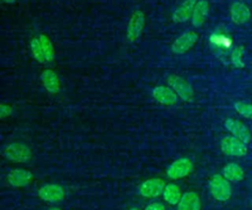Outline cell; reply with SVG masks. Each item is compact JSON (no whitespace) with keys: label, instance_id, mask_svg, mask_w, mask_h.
<instances>
[{"label":"cell","instance_id":"obj_1","mask_svg":"<svg viewBox=\"0 0 252 210\" xmlns=\"http://www.w3.org/2000/svg\"><path fill=\"white\" fill-rule=\"evenodd\" d=\"M209 187L212 196L219 201H226L231 195L229 181H227L222 175H214L209 182Z\"/></svg>","mask_w":252,"mask_h":210},{"label":"cell","instance_id":"obj_2","mask_svg":"<svg viewBox=\"0 0 252 210\" xmlns=\"http://www.w3.org/2000/svg\"><path fill=\"white\" fill-rule=\"evenodd\" d=\"M2 154L10 161L25 163L28 162L32 158V151L31 149L20 142H13L7 144L3 150Z\"/></svg>","mask_w":252,"mask_h":210},{"label":"cell","instance_id":"obj_3","mask_svg":"<svg viewBox=\"0 0 252 210\" xmlns=\"http://www.w3.org/2000/svg\"><path fill=\"white\" fill-rule=\"evenodd\" d=\"M145 24V13L141 10L134 11L129 19L126 28V38L129 42H135L141 36Z\"/></svg>","mask_w":252,"mask_h":210},{"label":"cell","instance_id":"obj_4","mask_svg":"<svg viewBox=\"0 0 252 210\" xmlns=\"http://www.w3.org/2000/svg\"><path fill=\"white\" fill-rule=\"evenodd\" d=\"M167 83L182 100L191 102L194 99V90L192 86L181 77L170 75L167 78Z\"/></svg>","mask_w":252,"mask_h":210},{"label":"cell","instance_id":"obj_5","mask_svg":"<svg viewBox=\"0 0 252 210\" xmlns=\"http://www.w3.org/2000/svg\"><path fill=\"white\" fill-rule=\"evenodd\" d=\"M192 170H193L192 160L187 157H182L175 160L168 166L166 170V175L168 178L172 180H178L188 176L192 172Z\"/></svg>","mask_w":252,"mask_h":210},{"label":"cell","instance_id":"obj_6","mask_svg":"<svg viewBox=\"0 0 252 210\" xmlns=\"http://www.w3.org/2000/svg\"><path fill=\"white\" fill-rule=\"evenodd\" d=\"M221 151L230 156L241 157L247 153L246 143L233 135H227L220 142Z\"/></svg>","mask_w":252,"mask_h":210},{"label":"cell","instance_id":"obj_7","mask_svg":"<svg viewBox=\"0 0 252 210\" xmlns=\"http://www.w3.org/2000/svg\"><path fill=\"white\" fill-rule=\"evenodd\" d=\"M165 183L162 179L152 178L148 179L139 186V192L146 198H155L163 192Z\"/></svg>","mask_w":252,"mask_h":210},{"label":"cell","instance_id":"obj_8","mask_svg":"<svg viewBox=\"0 0 252 210\" xmlns=\"http://www.w3.org/2000/svg\"><path fill=\"white\" fill-rule=\"evenodd\" d=\"M198 34L193 30H188L179 35L171 44V49L176 54H183L190 50L198 41Z\"/></svg>","mask_w":252,"mask_h":210},{"label":"cell","instance_id":"obj_9","mask_svg":"<svg viewBox=\"0 0 252 210\" xmlns=\"http://www.w3.org/2000/svg\"><path fill=\"white\" fill-rule=\"evenodd\" d=\"M38 196L46 202H58L65 196V189L56 184L42 185L38 189Z\"/></svg>","mask_w":252,"mask_h":210},{"label":"cell","instance_id":"obj_10","mask_svg":"<svg viewBox=\"0 0 252 210\" xmlns=\"http://www.w3.org/2000/svg\"><path fill=\"white\" fill-rule=\"evenodd\" d=\"M224 127L233 136L239 138L243 142L248 143L250 141L251 139L250 131H248L247 127L240 121L232 118H227L224 121Z\"/></svg>","mask_w":252,"mask_h":210},{"label":"cell","instance_id":"obj_11","mask_svg":"<svg viewBox=\"0 0 252 210\" xmlns=\"http://www.w3.org/2000/svg\"><path fill=\"white\" fill-rule=\"evenodd\" d=\"M32 180V173L29 170L18 168L13 169L7 175V181L14 187H23L28 185Z\"/></svg>","mask_w":252,"mask_h":210},{"label":"cell","instance_id":"obj_12","mask_svg":"<svg viewBox=\"0 0 252 210\" xmlns=\"http://www.w3.org/2000/svg\"><path fill=\"white\" fill-rule=\"evenodd\" d=\"M152 95L158 103L166 106L176 104L178 96L171 87L164 85L156 86L152 91Z\"/></svg>","mask_w":252,"mask_h":210},{"label":"cell","instance_id":"obj_13","mask_svg":"<svg viewBox=\"0 0 252 210\" xmlns=\"http://www.w3.org/2000/svg\"><path fill=\"white\" fill-rule=\"evenodd\" d=\"M251 17L249 7L240 1L234 2L230 7V19L235 25L245 24Z\"/></svg>","mask_w":252,"mask_h":210},{"label":"cell","instance_id":"obj_14","mask_svg":"<svg viewBox=\"0 0 252 210\" xmlns=\"http://www.w3.org/2000/svg\"><path fill=\"white\" fill-rule=\"evenodd\" d=\"M198 0H184L173 12L172 14V20L173 22L179 24V23H185L187 22L193 14L195 5Z\"/></svg>","mask_w":252,"mask_h":210},{"label":"cell","instance_id":"obj_15","mask_svg":"<svg viewBox=\"0 0 252 210\" xmlns=\"http://www.w3.org/2000/svg\"><path fill=\"white\" fill-rule=\"evenodd\" d=\"M176 210H201V200L195 191H187L182 194L176 205Z\"/></svg>","mask_w":252,"mask_h":210},{"label":"cell","instance_id":"obj_16","mask_svg":"<svg viewBox=\"0 0 252 210\" xmlns=\"http://www.w3.org/2000/svg\"><path fill=\"white\" fill-rule=\"evenodd\" d=\"M40 80L44 88L52 94H55L60 89V79L57 74L52 70H44L40 75Z\"/></svg>","mask_w":252,"mask_h":210},{"label":"cell","instance_id":"obj_17","mask_svg":"<svg viewBox=\"0 0 252 210\" xmlns=\"http://www.w3.org/2000/svg\"><path fill=\"white\" fill-rule=\"evenodd\" d=\"M209 14V3L207 0H198L192 17H191V22L192 25L196 27H200L203 26V24L205 23V21L207 20Z\"/></svg>","mask_w":252,"mask_h":210},{"label":"cell","instance_id":"obj_18","mask_svg":"<svg viewBox=\"0 0 252 210\" xmlns=\"http://www.w3.org/2000/svg\"><path fill=\"white\" fill-rule=\"evenodd\" d=\"M222 176L229 182H239L244 178V171L236 163H228L222 169Z\"/></svg>","mask_w":252,"mask_h":210},{"label":"cell","instance_id":"obj_19","mask_svg":"<svg viewBox=\"0 0 252 210\" xmlns=\"http://www.w3.org/2000/svg\"><path fill=\"white\" fill-rule=\"evenodd\" d=\"M164 200L170 205H177L182 197V191L180 187L175 184H168L165 185L162 192Z\"/></svg>","mask_w":252,"mask_h":210},{"label":"cell","instance_id":"obj_20","mask_svg":"<svg viewBox=\"0 0 252 210\" xmlns=\"http://www.w3.org/2000/svg\"><path fill=\"white\" fill-rule=\"evenodd\" d=\"M38 39H39V42H40L41 48L43 50L46 61L51 62L55 57V50L53 48V45H52L49 37L46 36L45 34H40L38 36Z\"/></svg>","mask_w":252,"mask_h":210},{"label":"cell","instance_id":"obj_21","mask_svg":"<svg viewBox=\"0 0 252 210\" xmlns=\"http://www.w3.org/2000/svg\"><path fill=\"white\" fill-rule=\"evenodd\" d=\"M31 51H32V54L33 56V58L39 62V63H46V59H45V56H44V53H43V50L41 48V45H40V42H39V39L38 37H34L32 38V40L31 41Z\"/></svg>","mask_w":252,"mask_h":210},{"label":"cell","instance_id":"obj_22","mask_svg":"<svg viewBox=\"0 0 252 210\" xmlns=\"http://www.w3.org/2000/svg\"><path fill=\"white\" fill-rule=\"evenodd\" d=\"M243 53H244V48L243 46H237L233 49L231 53V63L234 67L236 68H243L244 63H243Z\"/></svg>","mask_w":252,"mask_h":210},{"label":"cell","instance_id":"obj_23","mask_svg":"<svg viewBox=\"0 0 252 210\" xmlns=\"http://www.w3.org/2000/svg\"><path fill=\"white\" fill-rule=\"evenodd\" d=\"M234 109L241 116L252 119V104L238 101L234 103Z\"/></svg>","mask_w":252,"mask_h":210},{"label":"cell","instance_id":"obj_24","mask_svg":"<svg viewBox=\"0 0 252 210\" xmlns=\"http://www.w3.org/2000/svg\"><path fill=\"white\" fill-rule=\"evenodd\" d=\"M11 113H12V107L10 105L4 104V103H2L0 105V117H1V119H4V118L8 117Z\"/></svg>","mask_w":252,"mask_h":210},{"label":"cell","instance_id":"obj_25","mask_svg":"<svg viewBox=\"0 0 252 210\" xmlns=\"http://www.w3.org/2000/svg\"><path fill=\"white\" fill-rule=\"evenodd\" d=\"M145 210H165V206L160 202H153L150 203Z\"/></svg>","mask_w":252,"mask_h":210},{"label":"cell","instance_id":"obj_26","mask_svg":"<svg viewBox=\"0 0 252 210\" xmlns=\"http://www.w3.org/2000/svg\"><path fill=\"white\" fill-rule=\"evenodd\" d=\"M3 2H5V3H7V4H14L17 0H2Z\"/></svg>","mask_w":252,"mask_h":210},{"label":"cell","instance_id":"obj_27","mask_svg":"<svg viewBox=\"0 0 252 210\" xmlns=\"http://www.w3.org/2000/svg\"><path fill=\"white\" fill-rule=\"evenodd\" d=\"M49 210H61V209H59V208H56V207H53V208H50Z\"/></svg>","mask_w":252,"mask_h":210},{"label":"cell","instance_id":"obj_28","mask_svg":"<svg viewBox=\"0 0 252 210\" xmlns=\"http://www.w3.org/2000/svg\"><path fill=\"white\" fill-rule=\"evenodd\" d=\"M129 210H140L139 208H131V209H129Z\"/></svg>","mask_w":252,"mask_h":210}]
</instances>
